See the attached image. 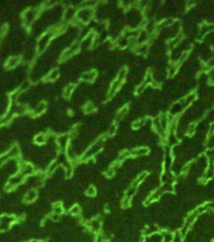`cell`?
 <instances>
[{"label": "cell", "instance_id": "10", "mask_svg": "<svg viewBox=\"0 0 214 242\" xmlns=\"http://www.w3.org/2000/svg\"><path fill=\"white\" fill-rule=\"evenodd\" d=\"M21 63H23V58H21V56H13L10 54L9 58L4 62V68L6 71H14L17 69Z\"/></svg>", "mask_w": 214, "mask_h": 242}, {"label": "cell", "instance_id": "35", "mask_svg": "<svg viewBox=\"0 0 214 242\" xmlns=\"http://www.w3.org/2000/svg\"><path fill=\"white\" fill-rule=\"evenodd\" d=\"M195 5V3L194 2H189V3H187V6H185V9H187V10H189L190 8H191V6H194Z\"/></svg>", "mask_w": 214, "mask_h": 242}, {"label": "cell", "instance_id": "24", "mask_svg": "<svg viewBox=\"0 0 214 242\" xmlns=\"http://www.w3.org/2000/svg\"><path fill=\"white\" fill-rule=\"evenodd\" d=\"M179 67H180L179 63H176V62H170V63H169V66H168V69H166V75H168V77H173V76H175V75L178 73V71H179Z\"/></svg>", "mask_w": 214, "mask_h": 242}, {"label": "cell", "instance_id": "12", "mask_svg": "<svg viewBox=\"0 0 214 242\" xmlns=\"http://www.w3.org/2000/svg\"><path fill=\"white\" fill-rule=\"evenodd\" d=\"M6 154H8L9 159H13V160H21L23 159V154H21V148L19 144L14 143L10 148L9 150L6 151Z\"/></svg>", "mask_w": 214, "mask_h": 242}, {"label": "cell", "instance_id": "33", "mask_svg": "<svg viewBox=\"0 0 214 242\" xmlns=\"http://www.w3.org/2000/svg\"><path fill=\"white\" fill-rule=\"evenodd\" d=\"M115 174H116V170L113 169L112 167H109L107 169H105V172H103V175L106 178H109V179H111V178L115 177Z\"/></svg>", "mask_w": 214, "mask_h": 242}, {"label": "cell", "instance_id": "8", "mask_svg": "<svg viewBox=\"0 0 214 242\" xmlns=\"http://www.w3.org/2000/svg\"><path fill=\"white\" fill-rule=\"evenodd\" d=\"M97 37V33L96 32H88L87 34L83 37V39L80 40L81 43V51H88L92 47H95V40Z\"/></svg>", "mask_w": 214, "mask_h": 242}, {"label": "cell", "instance_id": "15", "mask_svg": "<svg viewBox=\"0 0 214 242\" xmlns=\"http://www.w3.org/2000/svg\"><path fill=\"white\" fill-rule=\"evenodd\" d=\"M97 71L96 69H88V71H84V72L81 75V81L83 83H92L96 81L97 78Z\"/></svg>", "mask_w": 214, "mask_h": 242}, {"label": "cell", "instance_id": "22", "mask_svg": "<svg viewBox=\"0 0 214 242\" xmlns=\"http://www.w3.org/2000/svg\"><path fill=\"white\" fill-rule=\"evenodd\" d=\"M64 205H63V202H59V201H55L52 203V207H51V212L52 213H55V215H59L62 216L64 213Z\"/></svg>", "mask_w": 214, "mask_h": 242}, {"label": "cell", "instance_id": "17", "mask_svg": "<svg viewBox=\"0 0 214 242\" xmlns=\"http://www.w3.org/2000/svg\"><path fill=\"white\" fill-rule=\"evenodd\" d=\"M76 90H77V84L73 82H69L67 83V86L62 90V96L64 100H69L72 98V96L76 94Z\"/></svg>", "mask_w": 214, "mask_h": 242}, {"label": "cell", "instance_id": "14", "mask_svg": "<svg viewBox=\"0 0 214 242\" xmlns=\"http://www.w3.org/2000/svg\"><path fill=\"white\" fill-rule=\"evenodd\" d=\"M39 198V190L38 189H28L23 197V202L25 204H32Z\"/></svg>", "mask_w": 214, "mask_h": 242}, {"label": "cell", "instance_id": "4", "mask_svg": "<svg viewBox=\"0 0 214 242\" xmlns=\"http://www.w3.org/2000/svg\"><path fill=\"white\" fill-rule=\"evenodd\" d=\"M17 217L13 213H3L0 215V232L10 231L11 227L15 224Z\"/></svg>", "mask_w": 214, "mask_h": 242}, {"label": "cell", "instance_id": "16", "mask_svg": "<svg viewBox=\"0 0 214 242\" xmlns=\"http://www.w3.org/2000/svg\"><path fill=\"white\" fill-rule=\"evenodd\" d=\"M33 143L37 146H44L48 144V132L40 131L33 136Z\"/></svg>", "mask_w": 214, "mask_h": 242}, {"label": "cell", "instance_id": "9", "mask_svg": "<svg viewBox=\"0 0 214 242\" xmlns=\"http://www.w3.org/2000/svg\"><path fill=\"white\" fill-rule=\"evenodd\" d=\"M86 226H87L88 231L93 232L95 234H98V233L102 232V219H101V217H98V216L93 217L90 221H86Z\"/></svg>", "mask_w": 214, "mask_h": 242}, {"label": "cell", "instance_id": "2", "mask_svg": "<svg viewBox=\"0 0 214 242\" xmlns=\"http://www.w3.org/2000/svg\"><path fill=\"white\" fill-rule=\"evenodd\" d=\"M53 39H54L53 34L49 30L40 34L39 37L37 38V40H35V51H37V56L38 57L42 56V54H44L47 52V49L51 47Z\"/></svg>", "mask_w": 214, "mask_h": 242}, {"label": "cell", "instance_id": "11", "mask_svg": "<svg viewBox=\"0 0 214 242\" xmlns=\"http://www.w3.org/2000/svg\"><path fill=\"white\" fill-rule=\"evenodd\" d=\"M77 8L72 5H67L66 9H64V13H63V22L67 23V24H72L74 20H76V17H77Z\"/></svg>", "mask_w": 214, "mask_h": 242}, {"label": "cell", "instance_id": "6", "mask_svg": "<svg viewBox=\"0 0 214 242\" xmlns=\"http://www.w3.org/2000/svg\"><path fill=\"white\" fill-rule=\"evenodd\" d=\"M37 172H38V170H37V168H35V165L33 164L32 161H29V160H24V159H21V160H20L19 173H20V174H23L25 179H27V178H29V177H32V175H34Z\"/></svg>", "mask_w": 214, "mask_h": 242}, {"label": "cell", "instance_id": "23", "mask_svg": "<svg viewBox=\"0 0 214 242\" xmlns=\"http://www.w3.org/2000/svg\"><path fill=\"white\" fill-rule=\"evenodd\" d=\"M127 113H128V106L124 105L122 107H120V110L116 112V115H115V124H118L120 121L127 115Z\"/></svg>", "mask_w": 214, "mask_h": 242}, {"label": "cell", "instance_id": "20", "mask_svg": "<svg viewBox=\"0 0 214 242\" xmlns=\"http://www.w3.org/2000/svg\"><path fill=\"white\" fill-rule=\"evenodd\" d=\"M197 97H198V95H197V92H189V94L185 96L184 98H181V100H179V101L181 102V105L184 106L185 109L188 107V106H190V105H193L195 101H197Z\"/></svg>", "mask_w": 214, "mask_h": 242}, {"label": "cell", "instance_id": "19", "mask_svg": "<svg viewBox=\"0 0 214 242\" xmlns=\"http://www.w3.org/2000/svg\"><path fill=\"white\" fill-rule=\"evenodd\" d=\"M150 153V149L147 146H136L130 150V154L132 158H140V156H145Z\"/></svg>", "mask_w": 214, "mask_h": 242}, {"label": "cell", "instance_id": "26", "mask_svg": "<svg viewBox=\"0 0 214 242\" xmlns=\"http://www.w3.org/2000/svg\"><path fill=\"white\" fill-rule=\"evenodd\" d=\"M146 123H147V119L140 117V119H136V120H134V121H132L131 127H132V130H136V131H137V130L142 129V126H144Z\"/></svg>", "mask_w": 214, "mask_h": 242}, {"label": "cell", "instance_id": "31", "mask_svg": "<svg viewBox=\"0 0 214 242\" xmlns=\"http://www.w3.org/2000/svg\"><path fill=\"white\" fill-rule=\"evenodd\" d=\"M116 131H117V124H115L113 123L110 127H109V130H107V132L105 134L107 138H111V136H113V135L116 134Z\"/></svg>", "mask_w": 214, "mask_h": 242}, {"label": "cell", "instance_id": "25", "mask_svg": "<svg viewBox=\"0 0 214 242\" xmlns=\"http://www.w3.org/2000/svg\"><path fill=\"white\" fill-rule=\"evenodd\" d=\"M68 213H69V216H72V217H80V216H82L83 211H82V207H81L80 204H78V203H74L72 207L69 208Z\"/></svg>", "mask_w": 214, "mask_h": 242}, {"label": "cell", "instance_id": "28", "mask_svg": "<svg viewBox=\"0 0 214 242\" xmlns=\"http://www.w3.org/2000/svg\"><path fill=\"white\" fill-rule=\"evenodd\" d=\"M96 111V103L92 102V101H87L83 105V112L86 113H92Z\"/></svg>", "mask_w": 214, "mask_h": 242}, {"label": "cell", "instance_id": "21", "mask_svg": "<svg viewBox=\"0 0 214 242\" xmlns=\"http://www.w3.org/2000/svg\"><path fill=\"white\" fill-rule=\"evenodd\" d=\"M113 42H115V46L117 48H121V49H122V48H127L128 46H130V39H127L125 35H122V34H121L120 37H117Z\"/></svg>", "mask_w": 214, "mask_h": 242}, {"label": "cell", "instance_id": "32", "mask_svg": "<svg viewBox=\"0 0 214 242\" xmlns=\"http://www.w3.org/2000/svg\"><path fill=\"white\" fill-rule=\"evenodd\" d=\"M131 204H132V199L124 196L122 201H121V207H122V208H130Z\"/></svg>", "mask_w": 214, "mask_h": 242}, {"label": "cell", "instance_id": "1", "mask_svg": "<svg viewBox=\"0 0 214 242\" xmlns=\"http://www.w3.org/2000/svg\"><path fill=\"white\" fill-rule=\"evenodd\" d=\"M42 13V4L38 5H33L27 8L23 13L20 14V23L24 28H32L34 25V23L37 22L40 17Z\"/></svg>", "mask_w": 214, "mask_h": 242}, {"label": "cell", "instance_id": "7", "mask_svg": "<svg viewBox=\"0 0 214 242\" xmlns=\"http://www.w3.org/2000/svg\"><path fill=\"white\" fill-rule=\"evenodd\" d=\"M71 138L68 132L67 134H59L57 135V140H55V145H57V149H58L59 153H66L68 146L71 145Z\"/></svg>", "mask_w": 214, "mask_h": 242}, {"label": "cell", "instance_id": "5", "mask_svg": "<svg viewBox=\"0 0 214 242\" xmlns=\"http://www.w3.org/2000/svg\"><path fill=\"white\" fill-rule=\"evenodd\" d=\"M95 18V10H93V8H80L77 10V17H76V19L78 20V22H81V23H83L84 25L86 24H88L92 19Z\"/></svg>", "mask_w": 214, "mask_h": 242}, {"label": "cell", "instance_id": "29", "mask_svg": "<svg viewBox=\"0 0 214 242\" xmlns=\"http://www.w3.org/2000/svg\"><path fill=\"white\" fill-rule=\"evenodd\" d=\"M197 127H198V124L195 121H191V123L188 124V126H187V135L188 136H193V135L197 132Z\"/></svg>", "mask_w": 214, "mask_h": 242}, {"label": "cell", "instance_id": "3", "mask_svg": "<svg viewBox=\"0 0 214 242\" xmlns=\"http://www.w3.org/2000/svg\"><path fill=\"white\" fill-rule=\"evenodd\" d=\"M24 183H25V178H24L23 174H20V173L14 174V175H11L9 178L8 182H6V184H5V192H6V193L14 192L17 188H19L20 186H23Z\"/></svg>", "mask_w": 214, "mask_h": 242}, {"label": "cell", "instance_id": "30", "mask_svg": "<svg viewBox=\"0 0 214 242\" xmlns=\"http://www.w3.org/2000/svg\"><path fill=\"white\" fill-rule=\"evenodd\" d=\"M84 194L87 196V197H96V194H97L96 187L95 186H88L87 188H86V190H84Z\"/></svg>", "mask_w": 214, "mask_h": 242}, {"label": "cell", "instance_id": "18", "mask_svg": "<svg viewBox=\"0 0 214 242\" xmlns=\"http://www.w3.org/2000/svg\"><path fill=\"white\" fill-rule=\"evenodd\" d=\"M59 77H61V71H59V68H52V69L46 75L44 82H46V83L55 82V81H58Z\"/></svg>", "mask_w": 214, "mask_h": 242}, {"label": "cell", "instance_id": "27", "mask_svg": "<svg viewBox=\"0 0 214 242\" xmlns=\"http://www.w3.org/2000/svg\"><path fill=\"white\" fill-rule=\"evenodd\" d=\"M135 53H137L139 56H146L149 53V43L146 44H141V46H136L134 49Z\"/></svg>", "mask_w": 214, "mask_h": 242}, {"label": "cell", "instance_id": "13", "mask_svg": "<svg viewBox=\"0 0 214 242\" xmlns=\"http://www.w3.org/2000/svg\"><path fill=\"white\" fill-rule=\"evenodd\" d=\"M47 109H48L47 101H43V100H40V101L38 102V105L30 111V113H32L33 117H40V116H43L47 112Z\"/></svg>", "mask_w": 214, "mask_h": 242}, {"label": "cell", "instance_id": "34", "mask_svg": "<svg viewBox=\"0 0 214 242\" xmlns=\"http://www.w3.org/2000/svg\"><path fill=\"white\" fill-rule=\"evenodd\" d=\"M128 158H131L130 150H124V151H120V154H118V160H120V161H125V160H127Z\"/></svg>", "mask_w": 214, "mask_h": 242}]
</instances>
